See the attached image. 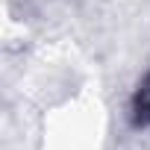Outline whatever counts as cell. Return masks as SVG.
Returning a JSON list of instances; mask_svg holds the SVG:
<instances>
[{"label":"cell","instance_id":"1","mask_svg":"<svg viewBox=\"0 0 150 150\" xmlns=\"http://www.w3.org/2000/svg\"><path fill=\"white\" fill-rule=\"evenodd\" d=\"M132 124L135 127H150V74L141 80V86L132 97Z\"/></svg>","mask_w":150,"mask_h":150}]
</instances>
